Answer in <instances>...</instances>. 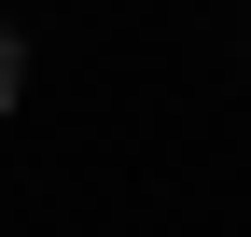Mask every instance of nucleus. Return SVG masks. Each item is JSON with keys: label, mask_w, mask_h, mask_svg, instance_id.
Returning a JSON list of instances; mask_svg holds the SVG:
<instances>
[{"label": "nucleus", "mask_w": 251, "mask_h": 237, "mask_svg": "<svg viewBox=\"0 0 251 237\" xmlns=\"http://www.w3.org/2000/svg\"><path fill=\"white\" fill-rule=\"evenodd\" d=\"M14 98H28V42L0 28V126H14Z\"/></svg>", "instance_id": "obj_1"}]
</instances>
